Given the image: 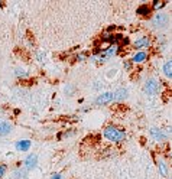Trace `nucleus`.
<instances>
[{
    "label": "nucleus",
    "instance_id": "4468645a",
    "mask_svg": "<svg viewBox=\"0 0 172 179\" xmlns=\"http://www.w3.org/2000/svg\"><path fill=\"white\" fill-rule=\"evenodd\" d=\"M164 74L168 77V78H171L172 77V65H171V61H166L164 65Z\"/></svg>",
    "mask_w": 172,
    "mask_h": 179
},
{
    "label": "nucleus",
    "instance_id": "f3484780",
    "mask_svg": "<svg viewBox=\"0 0 172 179\" xmlns=\"http://www.w3.org/2000/svg\"><path fill=\"white\" fill-rule=\"evenodd\" d=\"M15 175H16L17 179H23V178H25V171H16Z\"/></svg>",
    "mask_w": 172,
    "mask_h": 179
},
{
    "label": "nucleus",
    "instance_id": "a211bd4d",
    "mask_svg": "<svg viewBox=\"0 0 172 179\" xmlns=\"http://www.w3.org/2000/svg\"><path fill=\"white\" fill-rule=\"evenodd\" d=\"M16 77H26V72L23 71V69H19V68H17L16 69Z\"/></svg>",
    "mask_w": 172,
    "mask_h": 179
},
{
    "label": "nucleus",
    "instance_id": "39448f33",
    "mask_svg": "<svg viewBox=\"0 0 172 179\" xmlns=\"http://www.w3.org/2000/svg\"><path fill=\"white\" fill-rule=\"evenodd\" d=\"M123 36L120 34H113V35H103L101 36V41H104V42H109V43H111V45H117L119 42H122Z\"/></svg>",
    "mask_w": 172,
    "mask_h": 179
},
{
    "label": "nucleus",
    "instance_id": "20e7f679",
    "mask_svg": "<svg viewBox=\"0 0 172 179\" xmlns=\"http://www.w3.org/2000/svg\"><path fill=\"white\" fill-rule=\"evenodd\" d=\"M111 101H114V94L113 92H103V94H100V96L96 98V104L103 105V104H109V103H111Z\"/></svg>",
    "mask_w": 172,
    "mask_h": 179
},
{
    "label": "nucleus",
    "instance_id": "4be33fe9",
    "mask_svg": "<svg viewBox=\"0 0 172 179\" xmlns=\"http://www.w3.org/2000/svg\"><path fill=\"white\" fill-rule=\"evenodd\" d=\"M77 59H78V61H83V59H84V55H78V56H77Z\"/></svg>",
    "mask_w": 172,
    "mask_h": 179
},
{
    "label": "nucleus",
    "instance_id": "f03ea898",
    "mask_svg": "<svg viewBox=\"0 0 172 179\" xmlns=\"http://www.w3.org/2000/svg\"><path fill=\"white\" fill-rule=\"evenodd\" d=\"M158 90H159V83H158L155 78H149L146 83H145V91H146L149 96L156 94Z\"/></svg>",
    "mask_w": 172,
    "mask_h": 179
},
{
    "label": "nucleus",
    "instance_id": "f257e3e1",
    "mask_svg": "<svg viewBox=\"0 0 172 179\" xmlns=\"http://www.w3.org/2000/svg\"><path fill=\"white\" fill-rule=\"evenodd\" d=\"M103 133H104V137L107 140L114 142V143H122L126 139V132L116 127V126H107Z\"/></svg>",
    "mask_w": 172,
    "mask_h": 179
},
{
    "label": "nucleus",
    "instance_id": "1a4fd4ad",
    "mask_svg": "<svg viewBox=\"0 0 172 179\" xmlns=\"http://www.w3.org/2000/svg\"><path fill=\"white\" fill-rule=\"evenodd\" d=\"M10 130H12V126L9 124V123L0 121V136H6V134H9L10 133Z\"/></svg>",
    "mask_w": 172,
    "mask_h": 179
},
{
    "label": "nucleus",
    "instance_id": "6e6552de",
    "mask_svg": "<svg viewBox=\"0 0 172 179\" xmlns=\"http://www.w3.org/2000/svg\"><path fill=\"white\" fill-rule=\"evenodd\" d=\"M146 58H147L146 52H136V54L133 55V58H132V62L142 64V62H145V61H146Z\"/></svg>",
    "mask_w": 172,
    "mask_h": 179
},
{
    "label": "nucleus",
    "instance_id": "7ed1b4c3",
    "mask_svg": "<svg viewBox=\"0 0 172 179\" xmlns=\"http://www.w3.org/2000/svg\"><path fill=\"white\" fill-rule=\"evenodd\" d=\"M169 22V17L168 15H165V13H158L155 17H153V25L156 28H165V26L168 25Z\"/></svg>",
    "mask_w": 172,
    "mask_h": 179
},
{
    "label": "nucleus",
    "instance_id": "2eb2a0df",
    "mask_svg": "<svg viewBox=\"0 0 172 179\" xmlns=\"http://www.w3.org/2000/svg\"><path fill=\"white\" fill-rule=\"evenodd\" d=\"M158 168H159V172L162 176H168V166L165 165V162H159L158 163Z\"/></svg>",
    "mask_w": 172,
    "mask_h": 179
},
{
    "label": "nucleus",
    "instance_id": "9b49d317",
    "mask_svg": "<svg viewBox=\"0 0 172 179\" xmlns=\"http://www.w3.org/2000/svg\"><path fill=\"white\" fill-rule=\"evenodd\" d=\"M136 13L140 15V16H149L151 15V7H147L146 4H142V6H139L136 9Z\"/></svg>",
    "mask_w": 172,
    "mask_h": 179
},
{
    "label": "nucleus",
    "instance_id": "9d476101",
    "mask_svg": "<svg viewBox=\"0 0 172 179\" xmlns=\"http://www.w3.org/2000/svg\"><path fill=\"white\" fill-rule=\"evenodd\" d=\"M30 147V140H19L16 143V149L17 150H22V152H25Z\"/></svg>",
    "mask_w": 172,
    "mask_h": 179
},
{
    "label": "nucleus",
    "instance_id": "0eeeda50",
    "mask_svg": "<svg viewBox=\"0 0 172 179\" xmlns=\"http://www.w3.org/2000/svg\"><path fill=\"white\" fill-rule=\"evenodd\" d=\"M36 163H38V156H36V154H29L25 160V165L28 169H34V168L36 166Z\"/></svg>",
    "mask_w": 172,
    "mask_h": 179
},
{
    "label": "nucleus",
    "instance_id": "412c9836",
    "mask_svg": "<svg viewBox=\"0 0 172 179\" xmlns=\"http://www.w3.org/2000/svg\"><path fill=\"white\" fill-rule=\"evenodd\" d=\"M61 178H62V176L59 175V173H54V175H52V178H51V179H61Z\"/></svg>",
    "mask_w": 172,
    "mask_h": 179
},
{
    "label": "nucleus",
    "instance_id": "6ab92c4d",
    "mask_svg": "<svg viewBox=\"0 0 172 179\" xmlns=\"http://www.w3.org/2000/svg\"><path fill=\"white\" fill-rule=\"evenodd\" d=\"M4 172H6V165H0V178L4 175Z\"/></svg>",
    "mask_w": 172,
    "mask_h": 179
},
{
    "label": "nucleus",
    "instance_id": "aec40b11",
    "mask_svg": "<svg viewBox=\"0 0 172 179\" xmlns=\"http://www.w3.org/2000/svg\"><path fill=\"white\" fill-rule=\"evenodd\" d=\"M123 67H124V69H130V67H132V64H130L129 61H126V62H124V65H123Z\"/></svg>",
    "mask_w": 172,
    "mask_h": 179
},
{
    "label": "nucleus",
    "instance_id": "dca6fc26",
    "mask_svg": "<svg viewBox=\"0 0 172 179\" xmlns=\"http://www.w3.org/2000/svg\"><path fill=\"white\" fill-rule=\"evenodd\" d=\"M165 6V2H153V9H161V7H164Z\"/></svg>",
    "mask_w": 172,
    "mask_h": 179
},
{
    "label": "nucleus",
    "instance_id": "423d86ee",
    "mask_svg": "<svg viewBox=\"0 0 172 179\" xmlns=\"http://www.w3.org/2000/svg\"><path fill=\"white\" fill-rule=\"evenodd\" d=\"M151 45V39L147 36H142L139 38L138 41H134V48H147V46Z\"/></svg>",
    "mask_w": 172,
    "mask_h": 179
},
{
    "label": "nucleus",
    "instance_id": "ddd939ff",
    "mask_svg": "<svg viewBox=\"0 0 172 179\" xmlns=\"http://www.w3.org/2000/svg\"><path fill=\"white\" fill-rule=\"evenodd\" d=\"M151 133H152V136H153V137H155L156 140H164V139L166 137V136H165V134L162 133L161 130H158V129H152V130H151Z\"/></svg>",
    "mask_w": 172,
    "mask_h": 179
},
{
    "label": "nucleus",
    "instance_id": "5701e85b",
    "mask_svg": "<svg viewBox=\"0 0 172 179\" xmlns=\"http://www.w3.org/2000/svg\"><path fill=\"white\" fill-rule=\"evenodd\" d=\"M114 29H116V26H110L109 29H107V32H111V30H114Z\"/></svg>",
    "mask_w": 172,
    "mask_h": 179
},
{
    "label": "nucleus",
    "instance_id": "f8f14e48",
    "mask_svg": "<svg viewBox=\"0 0 172 179\" xmlns=\"http://www.w3.org/2000/svg\"><path fill=\"white\" fill-rule=\"evenodd\" d=\"M114 94V100H117V101H120V100H124L127 97V90H124V88H120V90H117L116 92H113Z\"/></svg>",
    "mask_w": 172,
    "mask_h": 179
}]
</instances>
